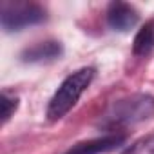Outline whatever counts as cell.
<instances>
[{"instance_id": "6da1fadb", "label": "cell", "mask_w": 154, "mask_h": 154, "mask_svg": "<svg viewBox=\"0 0 154 154\" xmlns=\"http://www.w3.org/2000/svg\"><path fill=\"white\" fill-rule=\"evenodd\" d=\"M154 116V98L150 94H131L112 102L103 116L100 118V127L107 131L125 129Z\"/></svg>"}, {"instance_id": "7a4b0ae2", "label": "cell", "mask_w": 154, "mask_h": 154, "mask_svg": "<svg viewBox=\"0 0 154 154\" xmlns=\"http://www.w3.org/2000/svg\"><path fill=\"white\" fill-rule=\"evenodd\" d=\"M94 78V69L93 67H82L69 74L62 82L58 91L53 94L49 105H47V120L49 122H58L63 118L80 100V96L85 93V89L91 85Z\"/></svg>"}, {"instance_id": "3957f363", "label": "cell", "mask_w": 154, "mask_h": 154, "mask_svg": "<svg viewBox=\"0 0 154 154\" xmlns=\"http://www.w3.org/2000/svg\"><path fill=\"white\" fill-rule=\"evenodd\" d=\"M47 18L45 9L33 2H6L0 9V24L8 33L40 24Z\"/></svg>"}, {"instance_id": "277c9868", "label": "cell", "mask_w": 154, "mask_h": 154, "mask_svg": "<svg viewBox=\"0 0 154 154\" xmlns=\"http://www.w3.org/2000/svg\"><path fill=\"white\" fill-rule=\"evenodd\" d=\"M138 11L125 2H112L107 9V24L111 29L125 33L138 24Z\"/></svg>"}, {"instance_id": "5b68a950", "label": "cell", "mask_w": 154, "mask_h": 154, "mask_svg": "<svg viewBox=\"0 0 154 154\" xmlns=\"http://www.w3.org/2000/svg\"><path fill=\"white\" fill-rule=\"evenodd\" d=\"M125 136L123 134H105L102 138H94L89 141H82L76 143L74 147H71L65 154H105L111 152L114 149H118L120 145H123Z\"/></svg>"}, {"instance_id": "8992f818", "label": "cell", "mask_w": 154, "mask_h": 154, "mask_svg": "<svg viewBox=\"0 0 154 154\" xmlns=\"http://www.w3.org/2000/svg\"><path fill=\"white\" fill-rule=\"evenodd\" d=\"M62 44L56 40H47V42H38L27 49L22 51V60L29 63H38V62H51L56 60L62 54Z\"/></svg>"}, {"instance_id": "52a82bcc", "label": "cell", "mask_w": 154, "mask_h": 154, "mask_svg": "<svg viewBox=\"0 0 154 154\" xmlns=\"http://www.w3.org/2000/svg\"><path fill=\"white\" fill-rule=\"evenodd\" d=\"M132 51L136 56H147L154 51V18L145 22V26L136 33Z\"/></svg>"}, {"instance_id": "ba28073f", "label": "cell", "mask_w": 154, "mask_h": 154, "mask_svg": "<svg viewBox=\"0 0 154 154\" xmlns=\"http://www.w3.org/2000/svg\"><path fill=\"white\" fill-rule=\"evenodd\" d=\"M123 154H154V134L138 140L132 147H129Z\"/></svg>"}, {"instance_id": "9c48e42d", "label": "cell", "mask_w": 154, "mask_h": 154, "mask_svg": "<svg viewBox=\"0 0 154 154\" xmlns=\"http://www.w3.org/2000/svg\"><path fill=\"white\" fill-rule=\"evenodd\" d=\"M17 109H18V98L9 93H2V123H6L15 114Z\"/></svg>"}]
</instances>
